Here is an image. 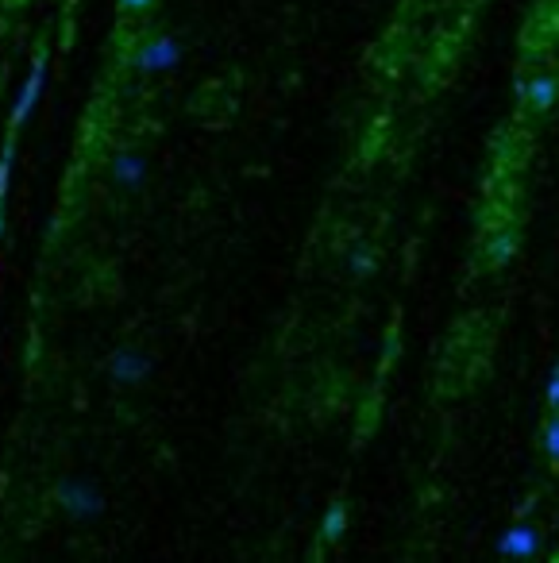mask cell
Masks as SVG:
<instances>
[{
	"mask_svg": "<svg viewBox=\"0 0 559 563\" xmlns=\"http://www.w3.org/2000/svg\"><path fill=\"white\" fill-rule=\"evenodd\" d=\"M54 502L62 505V513H70L74 521H97L105 513V494L89 479H59L54 486Z\"/></svg>",
	"mask_w": 559,
	"mask_h": 563,
	"instance_id": "cell-1",
	"label": "cell"
},
{
	"mask_svg": "<svg viewBox=\"0 0 559 563\" xmlns=\"http://www.w3.org/2000/svg\"><path fill=\"white\" fill-rule=\"evenodd\" d=\"M42 89H47V51H39V54H35V62H32V74H27L23 89H20V97H16V108H12L8 132H20V127H23L27 120H32L35 105L42 100Z\"/></svg>",
	"mask_w": 559,
	"mask_h": 563,
	"instance_id": "cell-2",
	"label": "cell"
},
{
	"mask_svg": "<svg viewBox=\"0 0 559 563\" xmlns=\"http://www.w3.org/2000/svg\"><path fill=\"white\" fill-rule=\"evenodd\" d=\"M154 371V359L135 348H116L108 355V379L116 386H143Z\"/></svg>",
	"mask_w": 559,
	"mask_h": 563,
	"instance_id": "cell-3",
	"label": "cell"
},
{
	"mask_svg": "<svg viewBox=\"0 0 559 563\" xmlns=\"http://www.w3.org/2000/svg\"><path fill=\"white\" fill-rule=\"evenodd\" d=\"M517 243H521V232H517V221L513 224H501L494 228V232H486L482 236V248H479V263L486 270H501V267H509L513 263V255H517Z\"/></svg>",
	"mask_w": 559,
	"mask_h": 563,
	"instance_id": "cell-4",
	"label": "cell"
},
{
	"mask_svg": "<svg viewBox=\"0 0 559 563\" xmlns=\"http://www.w3.org/2000/svg\"><path fill=\"white\" fill-rule=\"evenodd\" d=\"M178 62H182V42L174 35H163L139 51L135 70L139 74H166V70H178Z\"/></svg>",
	"mask_w": 559,
	"mask_h": 563,
	"instance_id": "cell-5",
	"label": "cell"
},
{
	"mask_svg": "<svg viewBox=\"0 0 559 563\" xmlns=\"http://www.w3.org/2000/svg\"><path fill=\"white\" fill-rule=\"evenodd\" d=\"M498 552L501 556H509V559H528V556H536L540 552V532L536 525H528V521H513L506 532L498 537Z\"/></svg>",
	"mask_w": 559,
	"mask_h": 563,
	"instance_id": "cell-6",
	"label": "cell"
},
{
	"mask_svg": "<svg viewBox=\"0 0 559 563\" xmlns=\"http://www.w3.org/2000/svg\"><path fill=\"white\" fill-rule=\"evenodd\" d=\"M555 100H559V74H555V70H540V74L528 78L525 108H533V112H552Z\"/></svg>",
	"mask_w": 559,
	"mask_h": 563,
	"instance_id": "cell-7",
	"label": "cell"
},
{
	"mask_svg": "<svg viewBox=\"0 0 559 563\" xmlns=\"http://www.w3.org/2000/svg\"><path fill=\"white\" fill-rule=\"evenodd\" d=\"M112 178H116V185H124V190H139V185L147 182V158L132 155V151L116 155V163H112Z\"/></svg>",
	"mask_w": 559,
	"mask_h": 563,
	"instance_id": "cell-8",
	"label": "cell"
},
{
	"mask_svg": "<svg viewBox=\"0 0 559 563\" xmlns=\"http://www.w3.org/2000/svg\"><path fill=\"white\" fill-rule=\"evenodd\" d=\"M343 532H348V505L332 502V505H328V513H324V521H321V540L324 544H336Z\"/></svg>",
	"mask_w": 559,
	"mask_h": 563,
	"instance_id": "cell-9",
	"label": "cell"
},
{
	"mask_svg": "<svg viewBox=\"0 0 559 563\" xmlns=\"http://www.w3.org/2000/svg\"><path fill=\"white\" fill-rule=\"evenodd\" d=\"M12 163H16V132H8L5 151H0V201L8 197V182H12Z\"/></svg>",
	"mask_w": 559,
	"mask_h": 563,
	"instance_id": "cell-10",
	"label": "cell"
},
{
	"mask_svg": "<svg viewBox=\"0 0 559 563\" xmlns=\"http://www.w3.org/2000/svg\"><path fill=\"white\" fill-rule=\"evenodd\" d=\"M544 455H548L552 467H559V413H552L548 425H544Z\"/></svg>",
	"mask_w": 559,
	"mask_h": 563,
	"instance_id": "cell-11",
	"label": "cell"
},
{
	"mask_svg": "<svg viewBox=\"0 0 559 563\" xmlns=\"http://www.w3.org/2000/svg\"><path fill=\"white\" fill-rule=\"evenodd\" d=\"M351 274H355V278H363V274H370V270H375V251H370V248H355L351 251Z\"/></svg>",
	"mask_w": 559,
	"mask_h": 563,
	"instance_id": "cell-12",
	"label": "cell"
},
{
	"mask_svg": "<svg viewBox=\"0 0 559 563\" xmlns=\"http://www.w3.org/2000/svg\"><path fill=\"white\" fill-rule=\"evenodd\" d=\"M544 401H548L552 413H559V374H552L548 386H544Z\"/></svg>",
	"mask_w": 559,
	"mask_h": 563,
	"instance_id": "cell-13",
	"label": "cell"
},
{
	"mask_svg": "<svg viewBox=\"0 0 559 563\" xmlns=\"http://www.w3.org/2000/svg\"><path fill=\"white\" fill-rule=\"evenodd\" d=\"M533 510H536V498H525V502H517V510H513V513H517L521 521H528V513H533Z\"/></svg>",
	"mask_w": 559,
	"mask_h": 563,
	"instance_id": "cell-14",
	"label": "cell"
},
{
	"mask_svg": "<svg viewBox=\"0 0 559 563\" xmlns=\"http://www.w3.org/2000/svg\"><path fill=\"white\" fill-rule=\"evenodd\" d=\"M151 0H120V8H127V12H139V8H147Z\"/></svg>",
	"mask_w": 559,
	"mask_h": 563,
	"instance_id": "cell-15",
	"label": "cell"
},
{
	"mask_svg": "<svg viewBox=\"0 0 559 563\" xmlns=\"http://www.w3.org/2000/svg\"><path fill=\"white\" fill-rule=\"evenodd\" d=\"M0 205H5V201H0ZM0 232H5V212H0Z\"/></svg>",
	"mask_w": 559,
	"mask_h": 563,
	"instance_id": "cell-16",
	"label": "cell"
},
{
	"mask_svg": "<svg viewBox=\"0 0 559 563\" xmlns=\"http://www.w3.org/2000/svg\"><path fill=\"white\" fill-rule=\"evenodd\" d=\"M552 374H559V363H555V367H552Z\"/></svg>",
	"mask_w": 559,
	"mask_h": 563,
	"instance_id": "cell-17",
	"label": "cell"
}]
</instances>
